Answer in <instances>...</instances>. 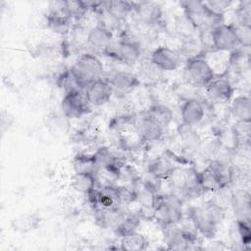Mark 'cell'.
<instances>
[{
	"label": "cell",
	"mask_w": 251,
	"mask_h": 251,
	"mask_svg": "<svg viewBox=\"0 0 251 251\" xmlns=\"http://www.w3.org/2000/svg\"><path fill=\"white\" fill-rule=\"evenodd\" d=\"M224 215L223 206L214 200L203 205L193 206L188 211L189 221L195 230L207 238H213L216 235Z\"/></svg>",
	"instance_id": "6da1fadb"
},
{
	"label": "cell",
	"mask_w": 251,
	"mask_h": 251,
	"mask_svg": "<svg viewBox=\"0 0 251 251\" xmlns=\"http://www.w3.org/2000/svg\"><path fill=\"white\" fill-rule=\"evenodd\" d=\"M70 71L79 88L84 90L88 84L102 77L104 67L95 54L86 52L76 58Z\"/></svg>",
	"instance_id": "7a4b0ae2"
},
{
	"label": "cell",
	"mask_w": 251,
	"mask_h": 251,
	"mask_svg": "<svg viewBox=\"0 0 251 251\" xmlns=\"http://www.w3.org/2000/svg\"><path fill=\"white\" fill-rule=\"evenodd\" d=\"M152 207L155 218L163 226L178 225L182 220V201L174 194H154Z\"/></svg>",
	"instance_id": "3957f363"
},
{
	"label": "cell",
	"mask_w": 251,
	"mask_h": 251,
	"mask_svg": "<svg viewBox=\"0 0 251 251\" xmlns=\"http://www.w3.org/2000/svg\"><path fill=\"white\" fill-rule=\"evenodd\" d=\"M184 76L189 84L206 87L216 76L210 63L201 55L188 58L184 65Z\"/></svg>",
	"instance_id": "277c9868"
},
{
	"label": "cell",
	"mask_w": 251,
	"mask_h": 251,
	"mask_svg": "<svg viewBox=\"0 0 251 251\" xmlns=\"http://www.w3.org/2000/svg\"><path fill=\"white\" fill-rule=\"evenodd\" d=\"M210 43L216 51L231 52L240 47L235 25L220 24L210 32Z\"/></svg>",
	"instance_id": "5b68a950"
},
{
	"label": "cell",
	"mask_w": 251,
	"mask_h": 251,
	"mask_svg": "<svg viewBox=\"0 0 251 251\" xmlns=\"http://www.w3.org/2000/svg\"><path fill=\"white\" fill-rule=\"evenodd\" d=\"M61 110L69 119H79L91 111V106L84 92L81 89H75L65 93L61 101Z\"/></svg>",
	"instance_id": "8992f818"
},
{
	"label": "cell",
	"mask_w": 251,
	"mask_h": 251,
	"mask_svg": "<svg viewBox=\"0 0 251 251\" xmlns=\"http://www.w3.org/2000/svg\"><path fill=\"white\" fill-rule=\"evenodd\" d=\"M166 243L169 249L173 250H188L194 247L197 243L196 233L186 228L178 227L177 225H169L163 226Z\"/></svg>",
	"instance_id": "52a82bcc"
},
{
	"label": "cell",
	"mask_w": 251,
	"mask_h": 251,
	"mask_svg": "<svg viewBox=\"0 0 251 251\" xmlns=\"http://www.w3.org/2000/svg\"><path fill=\"white\" fill-rule=\"evenodd\" d=\"M181 62L180 54L168 46H159L153 50L150 56L151 65L162 72L176 71Z\"/></svg>",
	"instance_id": "ba28073f"
},
{
	"label": "cell",
	"mask_w": 251,
	"mask_h": 251,
	"mask_svg": "<svg viewBox=\"0 0 251 251\" xmlns=\"http://www.w3.org/2000/svg\"><path fill=\"white\" fill-rule=\"evenodd\" d=\"M104 52L127 66L134 65L141 56V48L139 44L134 40L126 38L120 40L117 46L113 49L109 47Z\"/></svg>",
	"instance_id": "9c48e42d"
},
{
	"label": "cell",
	"mask_w": 251,
	"mask_h": 251,
	"mask_svg": "<svg viewBox=\"0 0 251 251\" xmlns=\"http://www.w3.org/2000/svg\"><path fill=\"white\" fill-rule=\"evenodd\" d=\"M134 127L138 139L142 142L159 140L163 136L165 130V128L147 112L135 120Z\"/></svg>",
	"instance_id": "30bf717a"
},
{
	"label": "cell",
	"mask_w": 251,
	"mask_h": 251,
	"mask_svg": "<svg viewBox=\"0 0 251 251\" xmlns=\"http://www.w3.org/2000/svg\"><path fill=\"white\" fill-rule=\"evenodd\" d=\"M84 95L91 107H100L108 103L113 95L108 79L99 78L84 88Z\"/></svg>",
	"instance_id": "8fae6325"
},
{
	"label": "cell",
	"mask_w": 251,
	"mask_h": 251,
	"mask_svg": "<svg viewBox=\"0 0 251 251\" xmlns=\"http://www.w3.org/2000/svg\"><path fill=\"white\" fill-rule=\"evenodd\" d=\"M180 5L183 9L187 21L195 28L200 30H212L208 25V16L203 1H181Z\"/></svg>",
	"instance_id": "7c38bea8"
},
{
	"label": "cell",
	"mask_w": 251,
	"mask_h": 251,
	"mask_svg": "<svg viewBox=\"0 0 251 251\" xmlns=\"http://www.w3.org/2000/svg\"><path fill=\"white\" fill-rule=\"evenodd\" d=\"M205 117V106L197 98H187L180 106V118L183 126L192 127L199 125Z\"/></svg>",
	"instance_id": "4fadbf2b"
},
{
	"label": "cell",
	"mask_w": 251,
	"mask_h": 251,
	"mask_svg": "<svg viewBox=\"0 0 251 251\" xmlns=\"http://www.w3.org/2000/svg\"><path fill=\"white\" fill-rule=\"evenodd\" d=\"M206 92L209 98L218 103H226L229 102L232 99L234 87L230 79L226 76L222 75L215 78L205 87Z\"/></svg>",
	"instance_id": "5bb4252c"
},
{
	"label": "cell",
	"mask_w": 251,
	"mask_h": 251,
	"mask_svg": "<svg viewBox=\"0 0 251 251\" xmlns=\"http://www.w3.org/2000/svg\"><path fill=\"white\" fill-rule=\"evenodd\" d=\"M108 80L113 93H117V95L129 94L140 85L139 77L128 71H118Z\"/></svg>",
	"instance_id": "9a60e30c"
},
{
	"label": "cell",
	"mask_w": 251,
	"mask_h": 251,
	"mask_svg": "<svg viewBox=\"0 0 251 251\" xmlns=\"http://www.w3.org/2000/svg\"><path fill=\"white\" fill-rule=\"evenodd\" d=\"M133 12L143 24L148 25L158 24L163 16L162 7L152 1L133 2Z\"/></svg>",
	"instance_id": "2e32d148"
},
{
	"label": "cell",
	"mask_w": 251,
	"mask_h": 251,
	"mask_svg": "<svg viewBox=\"0 0 251 251\" xmlns=\"http://www.w3.org/2000/svg\"><path fill=\"white\" fill-rule=\"evenodd\" d=\"M113 31L100 24L92 26L86 34L87 44L92 48L101 49L103 51L113 44Z\"/></svg>",
	"instance_id": "e0dca14e"
},
{
	"label": "cell",
	"mask_w": 251,
	"mask_h": 251,
	"mask_svg": "<svg viewBox=\"0 0 251 251\" xmlns=\"http://www.w3.org/2000/svg\"><path fill=\"white\" fill-rule=\"evenodd\" d=\"M45 24L49 30L56 34L65 35L72 27V20L60 9H51L45 17Z\"/></svg>",
	"instance_id": "ac0fdd59"
},
{
	"label": "cell",
	"mask_w": 251,
	"mask_h": 251,
	"mask_svg": "<svg viewBox=\"0 0 251 251\" xmlns=\"http://www.w3.org/2000/svg\"><path fill=\"white\" fill-rule=\"evenodd\" d=\"M230 204L233 208L236 220L250 223L251 219V200L249 192L238 190L231 194Z\"/></svg>",
	"instance_id": "d6986e66"
},
{
	"label": "cell",
	"mask_w": 251,
	"mask_h": 251,
	"mask_svg": "<svg viewBox=\"0 0 251 251\" xmlns=\"http://www.w3.org/2000/svg\"><path fill=\"white\" fill-rule=\"evenodd\" d=\"M229 112L236 122H251V99L248 95H238L230 100Z\"/></svg>",
	"instance_id": "ffe728a7"
},
{
	"label": "cell",
	"mask_w": 251,
	"mask_h": 251,
	"mask_svg": "<svg viewBox=\"0 0 251 251\" xmlns=\"http://www.w3.org/2000/svg\"><path fill=\"white\" fill-rule=\"evenodd\" d=\"M147 170L152 177L160 180L171 176L175 171L171 161L164 155L154 158L148 164Z\"/></svg>",
	"instance_id": "44dd1931"
},
{
	"label": "cell",
	"mask_w": 251,
	"mask_h": 251,
	"mask_svg": "<svg viewBox=\"0 0 251 251\" xmlns=\"http://www.w3.org/2000/svg\"><path fill=\"white\" fill-rule=\"evenodd\" d=\"M73 187L85 196L97 188V175L86 172L75 173L73 178Z\"/></svg>",
	"instance_id": "7402d4cb"
},
{
	"label": "cell",
	"mask_w": 251,
	"mask_h": 251,
	"mask_svg": "<svg viewBox=\"0 0 251 251\" xmlns=\"http://www.w3.org/2000/svg\"><path fill=\"white\" fill-rule=\"evenodd\" d=\"M40 218L36 213H24L13 219L11 226L14 231L26 233L39 226Z\"/></svg>",
	"instance_id": "603a6c76"
},
{
	"label": "cell",
	"mask_w": 251,
	"mask_h": 251,
	"mask_svg": "<svg viewBox=\"0 0 251 251\" xmlns=\"http://www.w3.org/2000/svg\"><path fill=\"white\" fill-rule=\"evenodd\" d=\"M103 9L113 17L117 22L121 23L126 20V17L133 12V2L122 1V0H112L104 1Z\"/></svg>",
	"instance_id": "cb8c5ba5"
},
{
	"label": "cell",
	"mask_w": 251,
	"mask_h": 251,
	"mask_svg": "<svg viewBox=\"0 0 251 251\" xmlns=\"http://www.w3.org/2000/svg\"><path fill=\"white\" fill-rule=\"evenodd\" d=\"M121 249L126 251H141L148 247L147 238L137 230L131 231L121 237Z\"/></svg>",
	"instance_id": "d4e9b609"
},
{
	"label": "cell",
	"mask_w": 251,
	"mask_h": 251,
	"mask_svg": "<svg viewBox=\"0 0 251 251\" xmlns=\"http://www.w3.org/2000/svg\"><path fill=\"white\" fill-rule=\"evenodd\" d=\"M197 180L204 193L217 192L223 188H226L223 186L221 181L217 178L208 166L202 172H197Z\"/></svg>",
	"instance_id": "484cf974"
},
{
	"label": "cell",
	"mask_w": 251,
	"mask_h": 251,
	"mask_svg": "<svg viewBox=\"0 0 251 251\" xmlns=\"http://www.w3.org/2000/svg\"><path fill=\"white\" fill-rule=\"evenodd\" d=\"M229 69L235 74H242L244 71L249 69L250 55L243 49L237 48L230 52L228 59Z\"/></svg>",
	"instance_id": "4316f807"
},
{
	"label": "cell",
	"mask_w": 251,
	"mask_h": 251,
	"mask_svg": "<svg viewBox=\"0 0 251 251\" xmlns=\"http://www.w3.org/2000/svg\"><path fill=\"white\" fill-rule=\"evenodd\" d=\"M75 173L79 172H86V173H92L97 175V172L99 171L98 164L96 162V158L94 154L88 155V154H78L75 158L74 162Z\"/></svg>",
	"instance_id": "83f0119b"
},
{
	"label": "cell",
	"mask_w": 251,
	"mask_h": 251,
	"mask_svg": "<svg viewBox=\"0 0 251 251\" xmlns=\"http://www.w3.org/2000/svg\"><path fill=\"white\" fill-rule=\"evenodd\" d=\"M147 113L155 119L164 128L168 127L173 120V111L166 105L163 104H156L153 105Z\"/></svg>",
	"instance_id": "f1b7e54d"
},
{
	"label": "cell",
	"mask_w": 251,
	"mask_h": 251,
	"mask_svg": "<svg viewBox=\"0 0 251 251\" xmlns=\"http://www.w3.org/2000/svg\"><path fill=\"white\" fill-rule=\"evenodd\" d=\"M235 16L237 20L236 25H250L251 26V2H240L235 10Z\"/></svg>",
	"instance_id": "f546056e"
},
{
	"label": "cell",
	"mask_w": 251,
	"mask_h": 251,
	"mask_svg": "<svg viewBox=\"0 0 251 251\" xmlns=\"http://www.w3.org/2000/svg\"><path fill=\"white\" fill-rule=\"evenodd\" d=\"M57 84L59 85L60 88H62L65 93L72 91V90H75V89H80L79 86L77 85L74 75H72L70 69L65 71L64 73H62L57 80ZM82 90V89H81Z\"/></svg>",
	"instance_id": "4dcf8cb0"
},
{
	"label": "cell",
	"mask_w": 251,
	"mask_h": 251,
	"mask_svg": "<svg viewBox=\"0 0 251 251\" xmlns=\"http://www.w3.org/2000/svg\"><path fill=\"white\" fill-rule=\"evenodd\" d=\"M236 230L238 237L243 245H249L251 241V231H250V223L245 221L236 220Z\"/></svg>",
	"instance_id": "1f68e13d"
}]
</instances>
